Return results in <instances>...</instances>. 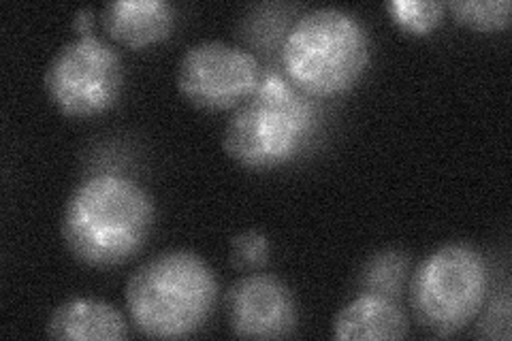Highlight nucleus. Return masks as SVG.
<instances>
[{"mask_svg":"<svg viewBox=\"0 0 512 341\" xmlns=\"http://www.w3.org/2000/svg\"><path fill=\"white\" fill-rule=\"evenodd\" d=\"M154 216V201L141 184L124 175L99 173L71 192L60 233L79 263L116 267L146 246Z\"/></svg>","mask_w":512,"mask_h":341,"instance_id":"nucleus-1","label":"nucleus"},{"mask_svg":"<svg viewBox=\"0 0 512 341\" xmlns=\"http://www.w3.org/2000/svg\"><path fill=\"white\" fill-rule=\"evenodd\" d=\"M126 307L148 337L178 339L197 333L218 301L212 267L190 250H167L139 265L126 282Z\"/></svg>","mask_w":512,"mask_h":341,"instance_id":"nucleus-2","label":"nucleus"},{"mask_svg":"<svg viewBox=\"0 0 512 341\" xmlns=\"http://www.w3.org/2000/svg\"><path fill=\"white\" fill-rule=\"evenodd\" d=\"M314 128V107L278 73L261 75L259 86L239 103L222 133V148L248 169H271L293 160Z\"/></svg>","mask_w":512,"mask_h":341,"instance_id":"nucleus-3","label":"nucleus"},{"mask_svg":"<svg viewBox=\"0 0 512 341\" xmlns=\"http://www.w3.org/2000/svg\"><path fill=\"white\" fill-rule=\"evenodd\" d=\"M370 64V37L355 15L318 7L291 26L282 43V67L301 92L331 96L352 88Z\"/></svg>","mask_w":512,"mask_h":341,"instance_id":"nucleus-4","label":"nucleus"},{"mask_svg":"<svg viewBox=\"0 0 512 341\" xmlns=\"http://www.w3.org/2000/svg\"><path fill=\"white\" fill-rule=\"evenodd\" d=\"M489 288L483 254L466 243H446L423 258L410 280L416 322L434 335H453L478 316Z\"/></svg>","mask_w":512,"mask_h":341,"instance_id":"nucleus-5","label":"nucleus"},{"mask_svg":"<svg viewBox=\"0 0 512 341\" xmlns=\"http://www.w3.org/2000/svg\"><path fill=\"white\" fill-rule=\"evenodd\" d=\"M43 84L64 116H99L116 105L122 92V58L99 37H77L64 43L47 64Z\"/></svg>","mask_w":512,"mask_h":341,"instance_id":"nucleus-6","label":"nucleus"},{"mask_svg":"<svg viewBox=\"0 0 512 341\" xmlns=\"http://www.w3.org/2000/svg\"><path fill=\"white\" fill-rule=\"evenodd\" d=\"M261 81V64L244 47L227 41H199L186 47L178 64L184 99L205 111L235 109Z\"/></svg>","mask_w":512,"mask_h":341,"instance_id":"nucleus-7","label":"nucleus"},{"mask_svg":"<svg viewBox=\"0 0 512 341\" xmlns=\"http://www.w3.org/2000/svg\"><path fill=\"white\" fill-rule=\"evenodd\" d=\"M227 316L237 337L278 339L297 327L293 292L276 275L248 273L227 292Z\"/></svg>","mask_w":512,"mask_h":341,"instance_id":"nucleus-8","label":"nucleus"},{"mask_svg":"<svg viewBox=\"0 0 512 341\" xmlns=\"http://www.w3.org/2000/svg\"><path fill=\"white\" fill-rule=\"evenodd\" d=\"M107 35L126 47H148L171 35L175 11L165 0H114L101 9Z\"/></svg>","mask_w":512,"mask_h":341,"instance_id":"nucleus-9","label":"nucleus"},{"mask_svg":"<svg viewBox=\"0 0 512 341\" xmlns=\"http://www.w3.org/2000/svg\"><path fill=\"white\" fill-rule=\"evenodd\" d=\"M45 333L52 339L114 341L128 337V324L111 303L77 297L56 307L47 318Z\"/></svg>","mask_w":512,"mask_h":341,"instance_id":"nucleus-10","label":"nucleus"},{"mask_svg":"<svg viewBox=\"0 0 512 341\" xmlns=\"http://www.w3.org/2000/svg\"><path fill=\"white\" fill-rule=\"evenodd\" d=\"M406 335V314L393 299L376 295V292H363L355 297L333 320V337L344 341L404 339Z\"/></svg>","mask_w":512,"mask_h":341,"instance_id":"nucleus-11","label":"nucleus"},{"mask_svg":"<svg viewBox=\"0 0 512 341\" xmlns=\"http://www.w3.org/2000/svg\"><path fill=\"white\" fill-rule=\"evenodd\" d=\"M408 278V256L399 250H382L363 267L361 284L367 292L397 299Z\"/></svg>","mask_w":512,"mask_h":341,"instance_id":"nucleus-12","label":"nucleus"},{"mask_svg":"<svg viewBox=\"0 0 512 341\" xmlns=\"http://www.w3.org/2000/svg\"><path fill=\"white\" fill-rule=\"evenodd\" d=\"M446 9L453 18L472 30L493 32L510 22V0H451Z\"/></svg>","mask_w":512,"mask_h":341,"instance_id":"nucleus-13","label":"nucleus"},{"mask_svg":"<svg viewBox=\"0 0 512 341\" xmlns=\"http://www.w3.org/2000/svg\"><path fill=\"white\" fill-rule=\"evenodd\" d=\"M391 20L412 35H427L444 18V5L438 0H389Z\"/></svg>","mask_w":512,"mask_h":341,"instance_id":"nucleus-14","label":"nucleus"},{"mask_svg":"<svg viewBox=\"0 0 512 341\" xmlns=\"http://www.w3.org/2000/svg\"><path fill=\"white\" fill-rule=\"evenodd\" d=\"M269 241L261 231H244L231 239V263L237 269L252 271L267 263Z\"/></svg>","mask_w":512,"mask_h":341,"instance_id":"nucleus-15","label":"nucleus"},{"mask_svg":"<svg viewBox=\"0 0 512 341\" xmlns=\"http://www.w3.org/2000/svg\"><path fill=\"white\" fill-rule=\"evenodd\" d=\"M92 22H94L92 9H79L73 18V28L79 32V37H88L92 35Z\"/></svg>","mask_w":512,"mask_h":341,"instance_id":"nucleus-16","label":"nucleus"}]
</instances>
